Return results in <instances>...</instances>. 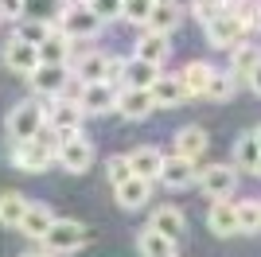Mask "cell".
Wrapping results in <instances>:
<instances>
[{"label": "cell", "mask_w": 261, "mask_h": 257, "mask_svg": "<svg viewBox=\"0 0 261 257\" xmlns=\"http://www.w3.org/2000/svg\"><path fill=\"white\" fill-rule=\"evenodd\" d=\"M47 97H28V101H16L8 109V117H4V133H8L12 144H20V140H35L39 133L47 128Z\"/></svg>", "instance_id": "obj_1"}, {"label": "cell", "mask_w": 261, "mask_h": 257, "mask_svg": "<svg viewBox=\"0 0 261 257\" xmlns=\"http://www.w3.org/2000/svg\"><path fill=\"white\" fill-rule=\"evenodd\" d=\"M55 156H59V137H55L51 128H43V133H39L35 140H20V144H12V152H8L12 168L32 171V175L47 171Z\"/></svg>", "instance_id": "obj_2"}, {"label": "cell", "mask_w": 261, "mask_h": 257, "mask_svg": "<svg viewBox=\"0 0 261 257\" xmlns=\"http://www.w3.org/2000/svg\"><path fill=\"white\" fill-rule=\"evenodd\" d=\"M55 28H59L66 39L86 43V39H94V35H101L106 23L90 12L86 0H63V8H59V16H55Z\"/></svg>", "instance_id": "obj_3"}, {"label": "cell", "mask_w": 261, "mask_h": 257, "mask_svg": "<svg viewBox=\"0 0 261 257\" xmlns=\"http://www.w3.org/2000/svg\"><path fill=\"white\" fill-rule=\"evenodd\" d=\"M39 246L51 257H66V253H74V249L86 246V226L78 222V218H55V226L47 230V238Z\"/></svg>", "instance_id": "obj_4"}, {"label": "cell", "mask_w": 261, "mask_h": 257, "mask_svg": "<svg viewBox=\"0 0 261 257\" xmlns=\"http://www.w3.org/2000/svg\"><path fill=\"white\" fill-rule=\"evenodd\" d=\"M82 106H78L74 97H55L51 106H47V128H51L59 140H70L82 133Z\"/></svg>", "instance_id": "obj_5"}, {"label": "cell", "mask_w": 261, "mask_h": 257, "mask_svg": "<svg viewBox=\"0 0 261 257\" xmlns=\"http://www.w3.org/2000/svg\"><path fill=\"white\" fill-rule=\"evenodd\" d=\"M70 82H74V74H70V66H35L32 74H28V86H32L35 97H47V101H55V97H63L66 90H70Z\"/></svg>", "instance_id": "obj_6"}, {"label": "cell", "mask_w": 261, "mask_h": 257, "mask_svg": "<svg viewBox=\"0 0 261 257\" xmlns=\"http://www.w3.org/2000/svg\"><path fill=\"white\" fill-rule=\"evenodd\" d=\"M234 187H238V168L234 164H207L199 171V191L207 195L211 203L215 199H230Z\"/></svg>", "instance_id": "obj_7"}, {"label": "cell", "mask_w": 261, "mask_h": 257, "mask_svg": "<svg viewBox=\"0 0 261 257\" xmlns=\"http://www.w3.org/2000/svg\"><path fill=\"white\" fill-rule=\"evenodd\" d=\"M55 160L63 164L70 175H82V171H90V164H94V144H90L86 133H78V137L70 140H59V156Z\"/></svg>", "instance_id": "obj_8"}, {"label": "cell", "mask_w": 261, "mask_h": 257, "mask_svg": "<svg viewBox=\"0 0 261 257\" xmlns=\"http://www.w3.org/2000/svg\"><path fill=\"white\" fill-rule=\"evenodd\" d=\"M203 32H207V43L218 47V51H230V47H238V43L246 39V32H242V23H238L234 12H218L211 23H203Z\"/></svg>", "instance_id": "obj_9"}, {"label": "cell", "mask_w": 261, "mask_h": 257, "mask_svg": "<svg viewBox=\"0 0 261 257\" xmlns=\"http://www.w3.org/2000/svg\"><path fill=\"white\" fill-rule=\"evenodd\" d=\"M117 90H121V86L90 82V86H82V94H78V106H82V113H86V117L113 113V109H117Z\"/></svg>", "instance_id": "obj_10"}, {"label": "cell", "mask_w": 261, "mask_h": 257, "mask_svg": "<svg viewBox=\"0 0 261 257\" xmlns=\"http://www.w3.org/2000/svg\"><path fill=\"white\" fill-rule=\"evenodd\" d=\"M160 183L168 191H187V187H195L199 183V168L184 156H164V168H160Z\"/></svg>", "instance_id": "obj_11"}, {"label": "cell", "mask_w": 261, "mask_h": 257, "mask_svg": "<svg viewBox=\"0 0 261 257\" xmlns=\"http://www.w3.org/2000/svg\"><path fill=\"white\" fill-rule=\"evenodd\" d=\"M0 59H4V66H8L12 74H32L35 66H39V47H32V43H23L12 35L8 43H4V51H0Z\"/></svg>", "instance_id": "obj_12"}, {"label": "cell", "mask_w": 261, "mask_h": 257, "mask_svg": "<svg viewBox=\"0 0 261 257\" xmlns=\"http://www.w3.org/2000/svg\"><path fill=\"white\" fill-rule=\"evenodd\" d=\"M152 109H156L152 90H125V86L117 90V113L125 121H144L152 117Z\"/></svg>", "instance_id": "obj_13"}, {"label": "cell", "mask_w": 261, "mask_h": 257, "mask_svg": "<svg viewBox=\"0 0 261 257\" xmlns=\"http://www.w3.org/2000/svg\"><path fill=\"white\" fill-rule=\"evenodd\" d=\"M207 230L215 238H234L238 234V207L230 199H215L207 207Z\"/></svg>", "instance_id": "obj_14"}, {"label": "cell", "mask_w": 261, "mask_h": 257, "mask_svg": "<svg viewBox=\"0 0 261 257\" xmlns=\"http://www.w3.org/2000/svg\"><path fill=\"white\" fill-rule=\"evenodd\" d=\"M74 55H78L74 51V39H66L59 28H51V35L39 43V63H43V66H70Z\"/></svg>", "instance_id": "obj_15"}, {"label": "cell", "mask_w": 261, "mask_h": 257, "mask_svg": "<svg viewBox=\"0 0 261 257\" xmlns=\"http://www.w3.org/2000/svg\"><path fill=\"white\" fill-rule=\"evenodd\" d=\"M51 226H55V211H51L47 203H32V199H28V211H23L20 234H23V238H32V242H43Z\"/></svg>", "instance_id": "obj_16"}, {"label": "cell", "mask_w": 261, "mask_h": 257, "mask_svg": "<svg viewBox=\"0 0 261 257\" xmlns=\"http://www.w3.org/2000/svg\"><path fill=\"white\" fill-rule=\"evenodd\" d=\"M106 59L109 55L101 51H82L70 59V74H74V82L90 86V82H106Z\"/></svg>", "instance_id": "obj_17"}, {"label": "cell", "mask_w": 261, "mask_h": 257, "mask_svg": "<svg viewBox=\"0 0 261 257\" xmlns=\"http://www.w3.org/2000/svg\"><path fill=\"white\" fill-rule=\"evenodd\" d=\"M129 156V168H133V175H141V179H160V168H164V152L160 148H152V144H141V148H133V152H125Z\"/></svg>", "instance_id": "obj_18"}, {"label": "cell", "mask_w": 261, "mask_h": 257, "mask_svg": "<svg viewBox=\"0 0 261 257\" xmlns=\"http://www.w3.org/2000/svg\"><path fill=\"white\" fill-rule=\"evenodd\" d=\"M187 86H184V78L179 74H160L156 78V86H152V101H156V109H172V106H184L187 101Z\"/></svg>", "instance_id": "obj_19"}, {"label": "cell", "mask_w": 261, "mask_h": 257, "mask_svg": "<svg viewBox=\"0 0 261 257\" xmlns=\"http://www.w3.org/2000/svg\"><path fill=\"white\" fill-rule=\"evenodd\" d=\"M207 144H211V137H207L203 125H184L175 133V156H184V160H191V164L207 152Z\"/></svg>", "instance_id": "obj_20"}, {"label": "cell", "mask_w": 261, "mask_h": 257, "mask_svg": "<svg viewBox=\"0 0 261 257\" xmlns=\"http://www.w3.org/2000/svg\"><path fill=\"white\" fill-rule=\"evenodd\" d=\"M137 59H144V63H152V66H164V59L172 55V35H164V32H141V39H137Z\"/></svg>", "instance_id": "obj_21"}, {"label": "cell", "mask_w": 261, "mask_h": 257, "mask_svg": "<svg viewBox=\"0 0 261 257\" xmlns=\"http://www.w3.org/2000/svg\"><path fill=\"white\" fill-rule=\"evenodd\" d=\"M113 195H117V207H121V211H141V207L152 199V179L133 175V179H125L121 187H113Z\"/></svg>", "instance_id": "obj_22"}, {"label": "cell", "mask_w": 261, "mask_h": 257, "mask_svg": "<svg viewBox=\"0 0 261 257\" xmlns=\"http://www.w3.org/2000/svg\"><path fill=\"white\" fill-rule=\"evenodd\" d=\"M257 66H261V47H253L246 39L238 47H230V74H234V82H250V74Z\"/></svg>", "instance_id": "obj_23"}, {"label": "cell", "mask_w": 261, "mask_h": 257, "mask_svg": "<svg viewBox=\"0 0 261 257\" xmlns=\"http://www.w3.org/2000/svg\"><path fill=\"white\" fill-rule=\"evenodd\" d=\"M156 78H160V66H152V63H144V59H137V55H133L129 63H125L121 86H125V90H152Z\"/></svg>", "instance_id": "obj_24"}, {"label": "cell", "mask_w": 261, "mask_h": 257, "mask_svg": "<svg viewBox=\"0 0 261 257\" xmlns=\"http://www.w3.org/2000/svg\"><path fill=\"white\" fill-rule=\"evenodd\" d=\"M179 20H184V4H179V0H156L152 20H148V28H144V32H164V35H172L175 28H179Z\"/></svg>", "instance_id": "obj_25"}, {"label": "cell", "mask_w": 261, "mask_h": 257, "mask_svg": "<svg viewBox=\"0 0 261 257\" xmlns=\"http://www.w3.org/2000/svg\"><path fill=\"white\" fill-rule=\"evenodd\" d=\"M156 230V234H164V238H184V230H187V218H184V211L179 207H156L152 211V222H148Z\"/></svg>", "instance_id": "obj_26"}, {"label": "cell", "mask_w": 261, "mask_h": 257, "mask_svg": "<svg viewBox=\"0 0 261 257\" xmlns=\"http://www.w3.org/2000/svg\"><path fill=\"white\" fill-rule=\"evenodd\" d=\"M179 78H184V86H187L191 97H207V86H211V78H215V66L203 63V59H195V63H187L184 70H179Z\"/></svg>", "instance_id": "obj_27"}, {"label": "cell", "mask_w": 261, "mask_h": 257, "mask_svg": "<svg viewBox=\"0 0 261 257\" xmlns=\"http://www.w3.org/2000/svg\"><path fill=\"white\" fill-rule=\"evenodd\" d=\"M257 164H261V144L253 133H242L238 144H234V168L238 171H253L257 175Z\"/></svg>", "instance_id": "obj_28"}, {"label": "cell", "mask_w": 261, "mask_h": 257, "mask_svg": "<svg viewBox=\"0 0 261 257\" xmlns=\"http://www.w3.org/2000/svg\"><path fill=\"white\" fill-rule=\"evenodd\" d=\"M137 249H141V257H175V242L164 238V234H156L152 226L137 234Z\"/></svg>", "instance_id": "obj_29"}, {"label": "cell", "mask_w": 261, "mask_h": 257, "mask_svg": "<svg viewBox=\"0 0 261 257\" xmlns=\"http://www.w3.org/2000/svg\"><path fill=\"white\" fill-rule=\"evenodd\" d=\"M23 211H28V199H23L20 191H4V195H0V226H8V230H20Z\"/></svg>", "instance_id": "obj_30"}, {"label": "cell", "mask_w": 261, "mask_h": 257, "mask_svg": "<svg viewBox=\"0 0 261 257\" xmlns=\"http://www.w3.org/2000/svg\"><path fill=\"white\" fill-rule=\"evenodd\" d=\"M238 234H261V199H238Z\"/></svg>", "instance_id": "obj_31"}, {"label": "cell", "mask_w": 261, "mask_h": 257, "mask_svg": "<svg viewBox=\"0 0 261 257\" xmlns=\"http://www.w3.org/2000/svg\"><path fill=\"white\" fill-rule=\"evenodd\" d=\"M152 8H156V0H121V20L133 23V28H148Z\"/></svg>", "instance_id": "obj_32"}, {"label": "cell", "mask_w": 261, "mask_h": 257, "mask_svg": "<svg viewBox=\"0 0 261 257\" xmlns=\"http://www.w3.org/2000/svg\"><path fill=\"white\" fill-rule=\"evenodd\" d=\"M51 28H55V23H47V20H20L12 35H16V39H23V43H32V47H39V43L51 35Z\"/></svg>", "instance_id": "obj_33"}, {"label": "cell", "mask_w": 261, "mask_h": 257, "mask_svg": "<svg viewBox=\"0 0 261 257\" xmlns=\"http://www.w3.org/2000/svg\"><path fill=\"white\" fill-rule=\"evenodd\" d=\"M234 90H238L234 74H230V70H215V78H211V86H207V97L211 101H230Z\"/></svg>", "instance_id": "obj_34"}, {"label": "cell", "mask_w": 261, "mask_h": 257, "mask_svg": "<svg viewBox=\"0 0 261 257\" xmlns=\"http://www.w3.org/2000/svg\"><path fill=\"white\" fill-rule=\"evenodd\" d=\"M106 175H109V183H113V187H121L125 179H133L129 156H109V164H106Z\"/></svg>", "instance_id": "obj_35"}, {"label": "cell", "mask_w": 261, "mask_h": 257, "mask_svg": "<svg viewBox=\"0 0 261 257\" xmlns=\"http://www.w3.org/2000/svg\"><path fill=\"white\" fill-rule=\"evenodd\" d=\"M86 4H90V12H94L101 23L121 20V0H86Z\"/></svg>", "instance_id": "obj_36"}, {"label": "cell", "mask_w": 261, "mask_h": 257, "mask_svg": "<svg viewBox=\"0 0 261 257\" xmlns=\"http://www.w3.org/2000/svg\"><path fill=\"white\" fill-rule=\"evenodd\" d=\"M191 12H195V20H199V23H211L218 12H226V8H222L218 0H191Z\"/></svg>", "instance_id": "obj_37"}, {"label": "cell", "mask_w": 261, "mask_h": 257, "mask_svg": "<svg viewBox=\"0 0 261 257\" xmlns=\"http://www.w3.org/2000/svg\"><path fill=\"white\" fill-rule=\"evenodd\" d=\"M23 8H28V0H0V20L20 23L23 20Z\"/></svg>", "instance_id": "obj_38"}, {"label": "cell", "mask_w": 261, "mask_h": 257, "mask_svg": "<svg viewBox=\"0 0 261 257\" xmlns=\"http://www.w3.org/2000/svg\"><path fill=\"white\" fill-rule=\"evenodd\" d=\"M125 63H129V59H117V55H113V59H106V82H109V86H117V82H121V74H125Z\"/></svg>", "instance_id": "obj_39"}, {"label": "cell", "mask_w": 261, "mask_h": 257, "mask_svg": "<svg viewBox=\"0 0 261 257\" xmlns=\"http://www.w3.org/2000/svg\"><path fill=\"white\" fill-rule=\"evenodd\" d=\"M246 86H250L253 94H257V97H261V66H257V70H253V74H250V82H246Z\"/></svg>", "instance_id": "obj_40"}, {"label": "cell", "mask_w": 261, "mask_h": 257, "mask_svg": "<svg viewBox=\"0 0 261 257\" xmlns=\"http://www.w3.org/2000/svg\"><path fill=\"white\" fill-rule=\"evenodd\" d=\"M23 257H51V253H43V249H35V253H23Z\"/></svg>", "instance_id": "obj_41"}, {"label": "cell", "mask_w": 261, "mask_h": 257, "mask_svg": "<svg viewBox=\"0 0 261 257\" xmlns=\"http://www.w3.org/2000/svg\"><path fill=\"white\" fill-rule=\"evenodd\" d=\"M253 137H257V144H261V125H257V128H253Z\"/></svg>", "instance_id": "obj_42"}, {"label": "cell", "mask_w": 261, "mask_h": 257, "mask_svg": "<svg viewBox=\"0 0 261 257\" xmlns=\"http://www.w3.org/2000/svg\"><path fill=\"white\" fill-rule=\"evenodd\" d=\"M257 175H261V164H257Z\"/></svg>", "instance_id": "obj_43"}, {"label": "cell", "mask_w": 261, "mask_h": 257, "mask_svg": "<svg viewBox=\"0 0 261 257\" xmlns=\"http://www.w3.org/2000/svg\"><path fill=\"white\" fill-rule=\"evenodd\" d=\"M257 32H261V20H257Z\"/></svg>", "instance_id": "obj_44"}]
</instances>
